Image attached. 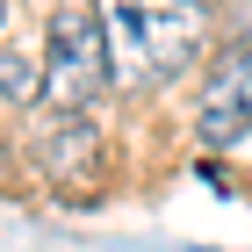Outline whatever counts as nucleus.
<instances>
[{"instance_id": "nucleus-1", "label": "nucleus", "mask_w": 252, "mask_h": 252, "mask_svg": "<svg viewBox=\"0 0 252 252\" xmlns=\"http://www.w3.org/2000/svg\"><path fill=\"white\" fill-rule=\"evenodd\" d=\"M108 87V22L94 0H58L43 29V101L51 116H87Z\"/></svg>"}, {"instance_id": "nucleus-3", "label": "nucleus", "mask_w": 252, "mask_h": 252, "mask_svg": "<svg viewBox=\"0 0 252 252\" xmlns=\"http://www.w3.org/2000/svg\"><path fill=\"white\" fill-rule=\"evenodd\" d=\"M245 130H252V36H238L231 51L209 65V87L194 101V137H202L209 152H231Z\"/></svg>"}, {"instance_id": "nucleus-5", "label": "nucleus", "mask_w": 252, "mask_h": 252, "mask_svg": "<svg viewBox=\"0 0 252 252\" xmlns=\"http://www.w3.org/2000/svg\"><path fill=\"white\" fill-rule=\"evenodd\" d=\"M0 94H43V65L36 58H0Z\"/></svg>"}, {"instance_id": "nucleus-7", "label": "nucleus", "mask_w": 252, "mask_h": 252, "mask_svg": "<svg viewBox=\"0 0 252 252\" xmlns=\"http://www.w3.org/2000/svg\"><path fill=\"white\" fill-rule=\"evenodd\" d=\"M0 173H7V158H0Z\"/></svg>"}, {"instance_id": "nucleus-4", "label": "nucleus", "mask_w": 252, "mask_h": 252, "mask_svg": "<svg viewBox=\"0 0 252 252\" xmlns=\"http://www.w3.org/2000/svg\"><path fill=\"white\" fill-rule=\"evenodd\" d=\"M36 144H43L36 158H43V173H51V188L87 194V188L101 180V130H94L87 116H51Z\"/></svg>"}, {"instance_id": "nucleus-6", "label": "nucleus", "mask_w": 252, "mask_h": 252, "mask_svg": "<svg viewBox=\"0 0 252 252\" xmlns=\"http://www.w3.org/2000/svg\"><path fill=\"white\" fill-rule=\"evenodd\" d=\"M0 29H7V7H0Z\"/></svg>"}, {"instance_id": "nucleus-2", "label": "nucleus", "mask_w": 252, "mask_h": 252, "mask_svg": "<svg viewBox=\"0 0 252 252\" xmlns=\"http://www.w3.org/2000/svg\"><path fill=\"white\" fill-rule=\"evenodd\" d=\"M202 7L194 0H123V29L130 43L144 51V72L152 79H173L180 65L202 51Z\"/></svg>"}]
</instances>
